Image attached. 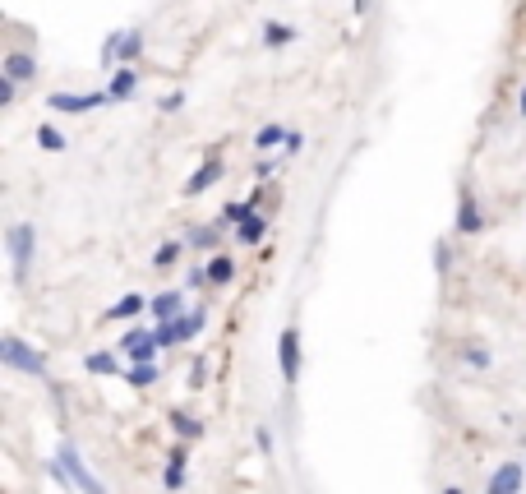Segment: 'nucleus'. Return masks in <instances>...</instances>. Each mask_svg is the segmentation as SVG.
Listing matches in <instances>:
<instances>
[{
    "label": "nucleus",
    "mask_w": 526,
    "mask_h": 494,
    "mask_svg": "<svg viewBox=\"0 0 526 494\" xmlns=\"http://www.w3.org/2000/svg\"><path fill=\"white\" fill-rule=\"evenodd\" d=\"M180 259V245L176 241H167V245H157V254H153V268H171Z\"/></svg>",
    "instance_id": "bb28decb"
},
{
    "label": "nucleus",
    "mask_w": 526,
    "mask_h": 494,
    "mask_svg": "<svg viewBox=\"0 0 526 494\" xmlns=\"http://www.w3.org/2000/svg\"><path fill=\"white\" fill-rule=\"evenodd\" d=\"M84 370H88V374H107V379H111V374H120V361L111 356V351H88V356H84Z\"/></svg>",
    "instance_id": "aec40b11"
},
{
    "label": "nucleus",
    "mask_w": 526,
    "mask_h": 494,
    "mask_svg": "<svg viewBox=\"0 0 526 494\" xmlns=\"http://www.w3.org/2000/svg\"><path fill=\"white\" fill-rule=\"evenodd\" d=\"M443 494H462V490H457V485H443Z\"/></svg>",
    "instance_id": "e433bc0d"
},
{
    "label": "nucleus",
    "mask_w": 526,
    "mask_h": 494,
    "mask_svg": "<svg viewBox=\"0 0 526 494\" xmlns=\"http://www.w3.org/2000/svg\"><path fill=\"white\" fill-rule=\"evenodd\" d=\"M56 462L70 471V485H74L79 494H107V485H102L93 471H88V462H84V453L74 448V439H65V444L56 448Z\"/></svg>",
    "instance_id": "7ed1b4c3"
},
{
    "label": "nucleus",
    "mask_w": 526,
    "mask_h": 494,
    "mask_svg": "<svg viewBox=\"0 0 526 494\" xmlns=\"http://www.w3.org/2000/svg\"><path fill=\"white\" fill-rule=\"evenodd\" d=\"M102 102H111V97L107 93H51L47 107L51 111H74V116H79V111H93V107H102Z\"/></svg>",
    "instance_id": "9d476101"
},
{
    "label": "nucleus",
    "mask_w": 526,
    "mask_h": 494,
    "mask_svg": "<svg viewBox=\"0 0 526 494\" xmlns=\"http://www.w3.org/2000/svg\"><path fill=\"white\" fill-rule=\"evenodd\" d=\"M287 42H296V28L291 24H277V19H268V24H263V47H287Z\"/></svg>",
    "instance_id": "6ab92c4d"
},
{
    "label": "nucleus",
    "mask_w": 526,
    "mask_h": 494,
    "mask_svg": "<svg viewBox=\"0 0 526 494\" xmlns=\"http://www.w3.org/2000/svg\"><path fill=\"white\" fill-rule=\"evenodd\" d=\"M217 241H222V227H194L190 236H185V245H190V250H213Z\"/></svg>",
    "instance_id": "4be33fe9"
},
{
    "label": "nucleus",
    "mask_w": 526,
    "mask_h": 494,
    "mask_svg": "<svg viewBox=\"0 0 526 494\" xmlns=\"http://www.w3.org/2000/svg\"><path fill=\"white\" fill-rule=\"evenodd\" d=\"M222 171H227V162H222V148H213V153L199 162V171L185 181V194H190V199H199L204 190H213V185L222 181Z\"/></svg>",
    "instance_id": "0eeeda50"
},
{
    "label": "nucleus",
    "mask_w": 526,
    "mask_h": 494,
    "mask_svg": "<svg viewBox=\"0 0 526 494\" xmlns=\"http://www.w3.org/2000/svg\"><path fill=\"white\" fill-rule=\"evenodd\" d=\"M148 305H153V301H148V296H139V291H130V296H120V301L111 305V310H107V319H134V314H139V310H148Z\"/></svg>",
    "instance_id": "a211bd4d"
},
{
    "label": "nucleus",
    "mask_w": 526,
    "mask_h": 494,
    "mask_svg": "<svg viewBox=\"0 0 526 494\" xmlns=\"http://www.w3.org/2000/svg\"><path fill=\"white\" fill-rule=\"evenodd\" d=\"M457 231L462 236H476V231H485V213H480L476 194L462 190V199H457Z\"/></svg>",
    "instance_id": "9b49d317"
},
{
    "label": "nucleus",
    "mask_w": 526,
    "mask_h": 494,
    "mask_svg": "<svg viewBox=\"0 0 526 494\" xmlns=\"http://www.w3.org/2000/svg\"><path fill=\"white\" fill-rule=\"evenodd\" d=\"M434 268H439V273L453 268V245H448V241H434Z\"/></svg>",
    "instance_id": "cd10ccee"
},
{
    "label": "nucleus",
    "mask_w": 526,
    "mask_h": 494,
    "mask_svg": "<svg viewBox=\"0 0 526 494\" xmlns=\"http://www.w3.org/2000/svg\"><path fill=\"white\" fill-rule=\"evenodd\" d=\"M134 88H139V70H134V65H120V70L111 74L107 97L111 102H125V97H134Z\"/></svg>",
    "instance_id": "4468645a"
},
{
    "label": "nucleus",
    "mask_w": 526,
    "mask_h": 494,
    "mask_svg": "<svg viewBox=\"0 0 526 494\" xmlns=\"http://www.w3.org/2000/svg\"><path fill=\"white\" fill-rule=\"evenodd\" d=\"M185 287H213V282H208V268H199V264H194L190 273H185Z\"/></svg>",
    "instance_id": "7c9ffc66"
},
{
    "label": "nucleus",
    "mask_w": 526,
    "mask_h": 494,
    "mask_svg": "<svg viewBox=\"0 0 526 494\" xmlns=\"http://www.w3.org/2000/svg\"><path fill=\"white\" fill-rule=\"evenodd\" d=\"M0 79H10V84H28V79H37V56H28V51H5Z\"/></svg>",
    "instance_id": "1a4fd4ad"
},
{
    "label": "nucleus",
    "mask_w": 526,
    "mask_h": 494,
    "mask_svg": "<svg viewBox=\"0 0 526 494\" xmlns=\"http://www.w3.org/2000/svg\"><path fill=\"white\" fill-rule=\"evenodd\" d=\"M157 374H162V370H157V361H153V365H130L125 379H130L134 388H148V384H157Z\"/></svg>",
    "instance_id": "b1692460"
},
{
    "label": "nucleus",
    "mask_w": 526,
    "mask_h": 494,
    "mask_svg": "<svg viewBox=\"0 0 526 494\" xmlns=\"http://www.w3.org/2000/svg\"><path fill=\"white\" fill-rule=\"evenodd\" d=\"M204 324H208V310H190V314H180V319H171V324H153V338L162 342V347H176V342L199 338Z\"/></svg>",
    "instance_id": "20e7f679"
},
{
    "label": "nucleus",
    "mask_w": 526,
    "mask_h": 494,
    "mask_svg": "<svg viewBox=\"0 0 526 494\" xmlns=\"http://www.w3.org/2000/svg\"><path fill=\"white\" fill-rule=\"evenodd\" d=\"M14 88H19V84H10V79H0V107H10V102H14Z\"/></svg>",
    "instance_id": "f704fd0d"
},
{
    "label": "nucleus",
    "mask_w": 526,
    "mask_h": 494,
    "mask_svg": "<svg viewBox=\"0 0 526 494\" xmlns=\"http://www.w3.org/2000/svg\"><path fill=\"white\" fill-rule=\"evenodd\" d=\"M157 351H162V342L153 338V328H130L125 338H120V356H130V365H153Z\"/></svg>",
    "instance_id": "423d86ee"
},
{
    "label": "nucleus",
    "mask_w": 526,
    "mask_h": 494,
    "mask_svg": "<svg viewBox=\"0 0 526 494\" xmlns=\"http://www.w3.org/2000/svg\"><path fill=\"white\" fill-rule=\"evenodd\" d=\"M0 361L10 365V370H19V374L47 379V356H42V351H33L24 338H14V333H5V338H0Z\"/></svg>",
    "instance_id": "f257e3e1"
},
{
    "label": "nucleus",
    "mask_w": 526,
    "mask_h": 494,
    "mask_svg": "<svg viewBox=\"0 0 526 494\" xmlns=\"http://www.w3.org/2000/svg\"><path fill=\"white\" fill-rule=\"evenodd\" d=\"M153 319L157 324H171V319H180V314H190L185 310V291H162V296H153Z\"/></svg>",
    "instance_id": "ddd939ff"
},
{
    "label": "nucleus",
    "mask_w": 526,
    "mask_h": 494,
    "mask_svg": "<svg viewBox=\"0 0 526 494\" xmlns=\"http://www.w3.org/2000/svg\"><path fill=\"white\" fill-rule=\"evenodd\" d=\"M517 116L526 121V84H522V93H517Z\"/></svg>",
    "instance_id": "c9c22d12"
},
{
    "label": "nucleus",
    "mask_w": 526,
    "mask_h": 494,
    "mask_svg": "<svg viewBox=\"0 0 526 494\" xmlns=\"http://www.w3.org/2000/svg\"><path fill=\"white\" fill-rule=\"evenodd\" d=\"M37 144L47 148V153H60V148H65V134H60L56 125H37Z\"/></svg>",
    "instance_id": "393cba45"
},
{
    "label": "nucleus",
    "mask_w": 526,
    "mask_h": 494,
    "mask_svg": "<svg viewBox=\"0 0 526 494\" xmlns=\"http://www.w3.org/2000/svg\"><path fill=\"white\" fill-rule=\"evenodd\" d=\"M171 430H176L185 444L204 439V421H199V416H190V411H171Z\"/></svg>",
    "instance_id": "dca6fc26"
},
{
    "label": "nucleus",
    "mask_w": 526,
    "mask_h": 494,
    "mask_svg": "<svg viewBox=\"0 0 526 494\" xmlns=\"http://www.w3.org/2000/svg\"><path fill=\"white\" fill-rule=\"evenodd\" d=\"M287 134H291V130H282V125H263V130L254 134V148H263V153H268V148L287 144Z\"/></svg>",
    "instance_id": "5701e85b"
},
{
    "label": "nucleus",
    "mask_w": 526,
    "mask_h": 494,
    "mask_svg": "<svg viewBox=\"0 0 526 494\" xmlns=\"http://www.w3.org/2000/svg\"><path fill=\"white\" fill-rule=\"evenodd\" d=\"M526 485V462H503L499 471L490 476V485H485V494H522Z\"/></svg>",
    "instance_id": "6e6552de"
},
{
    "label": "nucleus",
    "mask_w": 526,
    "mask_h": 494,
    "mask_svg": "<svg viewBox=\"0 0 526 494\" xmlns=\"http://www.w3.org/2000/svg\"><path fill=\"white\" fill-rule=\"evenodd\" d=\"M263 236H268V217H263V213H250V217H245V222L236 227V241H240V245H259Z\"/></svg>",
    "instance_id": "f3484780"
},
{
    "label": "nucleus",
    "mask_w": 526,
    "mask_h": 494,
    "mask_svg": "<svg viewBox=\"0 0 526 494\" xmlns=\"http://www.w3.org/2000/svg\"><path fill=\"white\" fill-rule=\"evenodd\" d=\"M462 361L476 365V370H490V351H485V347H467V351H462Z\"/></svg>",
    "instance_id": "c85d7f7f"
},
{
    "label": "nucleus",
    "mask_w": 526,
    "mask_h": 494,
    "mask_svg": "<svg viewBox=\"0 0 526 494\" xmlns=\"http://www.w3.org/2000/svg\"><path fill=\"white\" fill-rule=\"evenodd\" d=\"M250 213H254L250 204H227V208H222V227H240Z\"/></svg>",
    "instance_id": "a878e982"
},
{
    "label": "nucleus",
    "mask_w": 526,
    "mask_h": 494,
    "mask_svg": "<svg viewBox=\"0 0 526 494\" xmlns=\"http://www.w3.org/2000/svg\"><path fill=\"white\" fill-rule=\"evenodd\" d=\"M157 107H162V111H180V107H185V93H167Z\"/></svg>",
    "instance_id": "473e14b6"
},
{
    "label": "nucleus",
    "mask_w": 526,
    "mask_h": 494,
    "mask_svg": "<svg viewBox=\"0 0 526 494\" xmlns=\"http://www.w3.org/2000/svg\"><path fill=\"white\" fill-rule=\"evenodd\" d=\"M139 56H144V33H139V28H130V33H125V42H120V56H116V61H120V65H134Z\"/></svg>",
    "instance_id": "412c9836"
},
{
    "label": "nucleus",
    "mask_w": 526,
    "mask_h": 494,
    "mask_svg": "<svg viewBox=\"0 0 526 494\" xmlns=\"http://www.w3.org/2000/svg\"><path fill=\"white\" fill-rule=\"evenodd\" d=\"M300 365H305V356H300V328L291 324V328H282V338H277V370H282L287 384H296Z\"/></svg>",
    "instance_id": "39448f33"
},
{
    "label": "nucleus",
    "mask_w": 526,
    "mask_h": 494,
    "mask_svg": "<svg viewBox=\"0 0 526 494\" xmlns=\"http://www.w3.org/2000/svg\"><path fill=\"white\" fill-rule=\"evenodd\" d=\"M204 268H208V282H213V287H227V282H236V259H231V254H213Z\"/></svg>",
    "instance_id": "2eb2a0df"
},
{
    "label": "nucleus",
    "mask_w": 526,
    "mask_h": 494,
    "mask_svg": "<svg viewBox=\"0 0 526 494\" xmlns=\"http://www.w3.org/2000/svg\"><path fill=\"white\" fill-rule=\"evenodd\" d=\"M5 250H10V264H14V282H24L28 268H33L37 227H28V222H14V227L5 231Z\"/></svg>",
    "instance_id": "f03ea898"
},
{
    "label": "nucleus",
    "mask_w": 526,
    "mask_h": 494,
    "mask_svg": "<svg viewBox=\"0 0 526 494\" xmlns=\"http://www.w3.org/2000/svg\"><path fill=\"white\" fill-rule=\"evenodd\" d=\"M185 462H190V448H185V444H176V448L167 453V471H162V490H171V494H176V490H185Z\"/></svg>",
    "instance_id": "f8f14e48"
},
{
    "label": "nucleus",
    "mask_w": 526,
    "mask_h": 494,
    "mask_svg": "<svg viewBox=\"0 0 526 494\" xmlns=\"http://www.w3.org/2000/svg\"><path fill=\"white\" fill-rule=\"evenodd\" d=\"M254 444H259V453H268V448H273V430L259 425V430H254Z\"/></svg>",
    "instance_id": "2f4dec72"
},
{
    "label": "nucleus",
    "mask_w": 526,
    "mask_h": 494,
    "mask_svg": "<svg viewBox=\"0 0 526 494\" xmlns=\"http://www.w3.org/2000/svg\"><path fill=\"white\" fill-rule=\"evenodd\" d=\"M120 42H125V33H111L107 42H102V65H111L120 56Z\"/></svg>",
    "instance_id": "c756f323"
},
{
    "label": "nucleus",
    "mask_w": 526,
    "mask_h": 494,
    "mask_svg": "<svg viewBox=\"0 0 526 494\" xmlns=\"http://www.w3.org/2000/svg\"><path fill=\"white\" fill-rule=\"evenodd\" d=\"M282 148H287V153H300V148H305V134L291 130V134H287V144H282Z\"/></svg>",
    "instance_id": "72a5a7b5"
}]
</instances>
